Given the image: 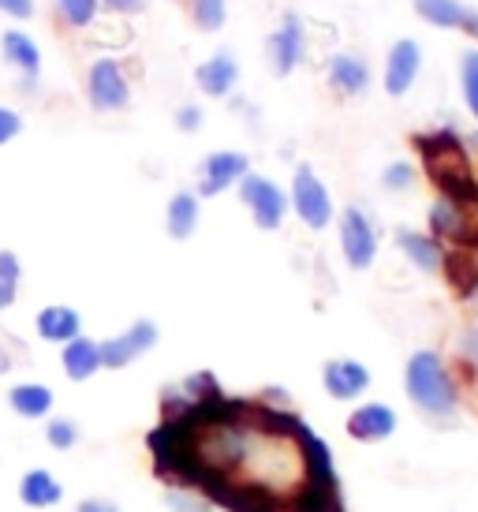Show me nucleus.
I'll return each instance as SVG.
<instances>
[{
    "label": "nucleus",
    "instance_id": "f257e3e1",
    "mask_svg": "<svg viewBox=\"0 0 478 512\" xmlns=\"http://www.w3.org/2000/svg\"><path fill=\"white\" fill-rule=\"evenodd\" d=\"M422 161H426V176L434 180L441 199L456 202V206H475L478 202V180L471 165H467L464 143L456 131H430V135H415Z\"/></svg>",
    "mask_w": 478,
    "mask_h": 512
},
{
    "label": "nucleus",
    "instance_id": "f03ea898",
    "mask_svg": "<svg viewBox=\"0 0 478 512\" xmlns=\"http://www.w3.org/2000/svg\"><path fill=\"white\" fill-rule=\"evenodd\" d=\"M404 385H408L411 404L426 412L430 419H449L460 408V389L452 382V370L445 367V359L422 348L408 359L404 367Z\"/></svg>",
    "mask_w": 478,
    "mask_h": 512
},
{
    "label": "nucleus",
    "instance_id": "7ed1b4c3",
    "mask_svg": "<svg viewBox=\"0 0 478 512\" xmlns=\"http://www.w3.org/2000/svg\"><path fill=\"white\" fill-rule=\"evenodd\" d=\"M239 199L243 206L251 210L254 225L258 228H281L284 225V214H288V195H284L281 187L266 180V176H258V172H247L243 180H239Z\"/></svg>",
    "mask_w": 478,
    "mask_h": 512
},
{
    "label": "nucleus",
    "instance_id": "20e7f679",
    "mask_svg": "<svg viewBox=\"0 0 478 512\" xmlns=\"http://www.w3.org/2000/svg\"><path fill=\"white\" fill-rule=\"evenodd\" d=\"M86 98L98 113H120L131 101V86H127L124 68L113 57H101L98 64H90L86 75Z\"/></svg>",
    "mask_w": 478,
    "mask_h": 512
},
{
    "label": "nucleus",
    "instance_id": "39448f33",
    "mask_svg": "<svg viewBox=\"0 0 478 512\" xmlns=\"http://www.w3.org/2000/svg\"><path fill=\"white\" fill-rule=\"evenodd\" d=\"M292 206H296L299 221L314 232H322L329 221H333V199H329V191L325 184L318 180V172L310 169V165H299L296 169V180H292Z\"/></svg>",
    "mask_w": 478,
    "mask_h": 512
},
{
    "label": "nucleus",
    "instance_id": "423d86ee",
    "mask_svg": "<svg viewBox=\"0 0 478 512\" xmlns=\"http://www.w3.org/2000/svg\"><path fill=\"white\" fill-rule=\"evenodd\" d=\"M266 57L273 75H292L307 57V30H303V19L296 12H288L281 19V27L266 38Z\"/></svg>",
    "mask_w": 478,
    "mask_h": 512
},
{
    "label": "nucleus",
    "instance_id": "0eeeda50",
    "mask_svg": "<svg viewBox=\"0 0 478 512\" xmlns=\"http://www.w3.org/2000/svg\"><path fill=\"white\" fill-rule=\"evenodd\" d=\"M340 251H344L352 270H370L378 258V232L359 206H348L340 214Z\"/></svg>",
    "mask_w": 478,
    "mask_h": 512
},
{
    "label": "nucleus",
    "instance_id": "6e6552de",
    "mask_svg": "<svg viewBox=\"0 0 478 512\" xmlns=\"http://www.w3.org/2000/svg\"><path fill=\"white\" fill-rule=\"evenodd\" d=\"M247 172H251L247 154H239V150H217V154L206 157L202 169H198V195L213 199V195L228 191L232 184H239Z\"/></svg>",
    "mask_w": 478,
    "mask_h": 512
},
{
    "label": "nucleus",
    "instance_id": "1a4fd4ad",
    "mask_svg": "<svg viewBox=\"0 0 478 512\" xmlns=\"http://www.w3.org/2000/svg\"><path fill=\"white\" fill-rule=\"evenodd\" d=\"M154 344H157V326L150 318H139V322L131 329H124L120 337L101 344V367H109V370L127 367V363H135L142 352H150Z\"/></svg>",
    "mask_w": 478,
    "mask_h": 512
},
{
    "label": "nucleus",
    "instance_id": "9d476101",
    "mask_svg": "<svg viewBox=\"0 0 478 512\" xmlns=\"http://www.w3.org/2000/svg\"><path fill=\"white\" fill-rule=\"evenodd\" d=\"M419 68H422L419 42L400 38V42L389 49V57H385V94H389V98H404L411 86H415V79H419Z\"/></svg>",
    "mask_w": 478,
    "mask_h": 512
},
{
    "label": "nucleus",
    "instance_id": "9b49d317",
    "mask_svg": "<svg viewBox=\"0 0 478 512\" xmlns=\"http://www.w3.org/2000/svg\"><path fill=\"white\" fill-rule=\"evenodd\" d=\"M0 57L23 75V90H34V86H38V75H42V49H38V42H34L30 34H23V30H4V34H0Z\"/></svg>",
    "mask_w": 478,
    "mask_h": 512
},
{
    "label": "nucleus",
    "instance_id": "f8f14e48",
    "mask_svg": "<svg viewBox=\"0 0 478 512\" xmlns=\"http://www.w3.org/2000/svg\"><path fill=\"white\" fill-rule=\"evenodd\" d=\"M415 12L419 19H426L430 27L441 30H464L478 42V12L467 8L464 0H415Z\"/></svg>",
    "mask_w": 478,
    "mask_h": 512
},
{
    "label": "nucleus",
    "instance_id": "ddd939ff",
    "mask_svg": "<svg viewBox=\"0 0 478 512\" xmlns=\"http://www.w3.org/2000/svg\"><path fill=\"white\" fill-rule=\"evenodd\" d=\"M322 382L333 400H355L370 389V370L359 359H329L322 370Z\"/></svg>",
    "mask_w": 478,
    "mask_h": 512
},
{
    "label": "nucleus",
    "instance_id": "4468645a",
    "mask_svg": "<svg viewBox=\"0 0 478 512\" xmlns=\"http://www.w3.org/2000/svg\"><path fill=\"white\" fill-rule=\"evenodd\" d=\"M430 236L434 240L464 243V247H471L478 240L475 228H471V217H467V206H456L449 199H437L430 206Z\"/></svg>",
    "mask_w": 478,
    "mask_h": 512
},
{
    "label": "nucleus",
    "instance_id": "2eb2a0df",
    "mask_svg": "<svg viewBox=\"0 0 478 512\" xmlns=\"http://www.w3.org/2000/svg\"><path fill=\"white\" fill-rule=\"evenodd\" d=\"M396 247L404 251V258H408L419 273H441V266H445V247H441V240H434L430 232L400 228V232H396Z\"/></svg>",
    "mask_w": 478,
    "mask_h": 512
},
{
    "label": "nucleus",
    "instance_id": "dca6fc26",
    "mask_svg": "<svg viewBox=\"0 0 478 512\" xmlns=\"http://www.w3.org/2000/svg\"><path fill=\"white\" fill-rule=\"evenodd\" d=\"M239 79V64L236 57L221 49V53H213L206 64H198L195 68V83L202 94H210V98H228L232 94V86Z\"/></svg>",
    "mask_w": 478,
    "mask_h": 512
},
{
    "label": "nucleus",
    "instance_id": "f3484780",
    "mask_svg": "<svg viewBox=\"0 0 478 512\" xmlns=\"http://www.w3.org/2000/svg\"><path fill=\"white\" fill-rule=\"evenodd\" d=\"M396 430V412L389 404H363L348 415V434L355 441H385Z\"/></svg>",
    "mask_w": 478,
    "mask_h": 512
},
{
    "label": "nucleus",
    "instance_id": "a211bd4d",
    "mask_svg": "<svg viewBox=\"0 0 478 512\" xmlns=\"http://www.w3.org/2000/svg\"><path fill=\"white\" fill-rule=\"evenodd\" d=\"M329 86L344 94V98H359L366 86H370V68H366L363 57L355 53H337L329 60Z\"/></svg>",
    "mask_w": 478,
    "mask_h": 512
},
{
    "label": "nucleus",
    "instance_id": "6ab92c4d",
    "mask_svg": "<svg viewBox=\"0 0 478 512\" xmlns=\"http://www.w3.org/2000/svg\"><path fill=\"white\" fill-rule=\"evenodd\" d=\"M101 370V344L90 337H75L64 344V374L71 382H86Z\"/></svg>",
    "mask_w": 478,
    "mask_h": 512
},
{
    "label": "nucleus",
    "instance_id": "aec40b11",
    "mask_svg": "<svg viewBox=\"0 0 478 512\" xmlns=\"http://www.w3.org/2000/svg\"><path fill=\"white\" fill-rule=\"evenodd\" d=\"M79 329H83V318L79 311H71V307H45L38 314V337L49 344H68L79 337Z\"/></svg>",
    "mask_w": 478,
    "mask_h": 512
},
{
    "label": "nucleus",
    "instance_id": "412c9836",
    "mask_svg": "<svg viewBox=\"0 0 478 512\" xmlns=\"http://www.w3.org/2000/svg\"><path fill=\"white\" fill-rule=\"evenodd\" d=\"M19 498H23V505H30V509H49V505H57L60 498H64V486L49 475V471H27L23 475V483H19Z\"/></svg>",
    "mask_w": 478,
    "mask_h": 512
},
{
    "label": "nucleus",
    "instance_id": "4be33fe9",
    "mask_svg": "<svg viewBox=\"0 0 478 512\" xmlns=\"http://www.w3.org/2000/svg\"><path fill=\"white\" fill-rule=\"evenodd\" d=\"M441 273L449 277V285L460 292V296H475L478 292V262L471 255V247H460V251H445V266Z\"/></svg>",
    "mask_w": 478,
    "mask_h": 512
},
{
    "label": "nucleus",
    "instance_id": "5701e85b",
    "mask_svg": "<svg viewBox=\"0 0 478 512\" xmlns=\"http://www.w3.org/2000/svg\"><path fill=\"white\" fill-rule=\"evenodd\" d=\"M165 228L172 240H187L198 228V195L195 191H176L169 199V214H165Z\"/></svg>",
    "mask_w": 478,
    "mask_h": 512
},
{
    "label": "nucleus",
    "instance_id": "b1692460",
    "mask_svg": "<svg viewBox=\"0 0 478 512\" xmlns=\"http://www.w3.org/2000/svg\"><path fill=\"white\" fill-rule=\"evenodd\" d=\"M8 404H12L23 419H42V415H49V408H53V389L38 382H23L8 393Z\"/></svg>",
    "mask_w": 478,
    "mask_h": 512
},
{
    "label": "nucleus",
    "instance_id": "393cba45",
    "mask_svg": "<svg viewBox=\"0 0 478 512\" xmlns=\"http://www.w3.org/2000/svg\"><path fill=\"white\" fill-rule=\"evenodd\" d=\"M57 12L60 19L75 30H90L98 23V12H101V0H57Z\"/></svg>",
    "mask_w": 478,
    "mask_h": 512
},
{
    "label": "nucleus",
    "instance_id": "a878e982",
    "mask_svg": "<svg viewBox=\"0 0 478 512\" xmlns=\"http://www.w3.org/2000/svg\"><path fill=\"white\" fill-rule=\"evenodd\" d=\"M191 19L198 30H221L228 19L225 0H191Z\"/></svg>",
    "mask_w": 478,
    "mask_h": 512
},
{
    "label": "nucleus",
    "instance_id": "bb28decb",
    "mask_svg": "<svg viewBox=\"0 0 478 512\" xmlns=\"http://www.w3.org/2000/svg\"><path fill=\"white\" fill-rule=\"evenodd\" d=\"M460 86H464L467 109L478 116V49L460 57Z\"/></svg>",
    "mask_w": 478,
    "mask_h": 512
},
{
    "label": "nucleus",
    "instance_id": "cd10ccee",
    "mask_svg": "<svg viewBox=\"0 0 478 512\" xmlns=\"http://www.w3.org/2000/svg\"><path fill=\"white\" fill-rule=\"evenodd\" d=\"M45 441H49L53 449H71V445L79 441V427H75L71 419H53V423L45 427Z\"/></svg>",
    "mask_w": 478,
    "mask_h": 512
},
{
    "label": "nucleus",
    "instance_id": "c85d7f7f",
    "mask_svg": "<svg viewBox=\"0 0 478 512\" xmlns=\"http://www.w3.org/2000/svg\"><path fill=\"white\" fill-rule=\"evenodd\" d=\"M381 184H385V191H408L415 184V169L408 161H393L389 169L381 172Z\"/></svg>",
    "mask_w": 478,
    "mask_h": 512
},
{
    "label": "nucleus",
    "instance_id": "c756f323",
    "mask_svg": "<svg viewBox=\"0 0 478 512\" xmlns=\"http://www.w3.org/2000/svg\"><path fill=\"white\" fill-rule=\"evenodd\" d=\"M19 131H23V116L15 113V109H4V105H0V146L12 143Z\"/></svg>",
    "mask_w": 478,
    "mask_h": 512
},
{
    "label": "nucleus",
    "instance_id": "7c9ffc66",
    "mask_svg": "<svg viewBox=\"0 0 478 512\" xmlns=\"http://www.w3.org/2000/svg\"><path fill=\"white\" fill-rule=\"evenodd\" d=\"M90 38H94L98 45H127V42H131V30H127V27L101 30V23H94V27H90Z\"/></svg>",
    "mask_w": 478,
    "mask_h": 512
},
{
    "label": "nucleus",
    "instance_id": "2f4dec72",
    "mask_svg": "<svg viewBox=\"0 0 478 512\" xmlns=\"http://www.w3.org/2000/svg\"><path fill=\"white\" fill-rule=\"evenodd\" d=\"M460 359H464L467 367L478 370V326H471L464 337H460Z\"/></svg>",
    "mask_w": 478,
    "mask_h": 512
},
{
    "label": "nucleus",
    "instance_id": "473e14b6",
    "mask_svg": "<svg viewBox=\"0 0 478 512\" xmlns=\"http://www.w3.org/2000/svg\"><path fill=\"white\" fill-rule=\"evenodd\" d=\"M146 4H150V0H101V8H109V12H116V15H139V12H146Z\"/></svg>",
    "mask_w": 478,
    "mask_h": 512
},
{
    "label": "nucleus",
    "instance_id": "72a5a7b5",
    "mask_svg": "<svg viewBox=\"0 0 478 512\" xmlns=\"http://www.w3.org/2000/svg\"><path fill=\"white\" fill-rule=\"evenodd\" d=\"M176 128H180V131H198V128H202V109H198V105H183L180 113H176Z\"/></svg>",
    "mask_w": 478,
    "mask_h": 512
},
{
    "label": "nucleus",
    "instance_id": "f704fd0d",
    "mask_svg": "<svg viewBox=\"0 0 478 512\" xmlns=\"http://www.w3.org/2000/svg\"><path fill=\"white\" fill-rule=\"evenodd\" d=\"M19 273H23L19 258H15L12 251H0V281H12V285H19Z\"/></svg>",
    "mask_w": 478,
    "mask_h": 512
},
{
    "label": "nucleus",
    "instance_id": "c9c22d12",
    "mask_svg": "<svg viewBox=\"0 0 478 512\" xmlns=\"http://www.w3.org/2000/svg\"><path fill=\"white\" fill-rule=\"evenodd\" d=\"M0 12L12 19H30L34 15V0H0Z\"/></svg>",
    "mask_w": 478,
    "mask_h": 512
},
{
    "label": "nucleus",
    "instance_id": "e433bc0d",
    "mask_svg": "<svg viewBox=\"0 0 478 512\" xmlns=\"http://www.w3.org/2000/svg\"><path fill=\"white\" fill-rule=\"evenodd\" d=\"M169 505L176 512H206V498H202V501H191V498H187V490H180V494L172 490V494H169Z\"/></svg>",
    "mask_w": 478,
    "mask_h": 512
},
{
    "label": "nucleus",
    "instance_id": "4c0bfd02",
    "mask_svg": "<svg viewBox=\"0 0 478 512\" xmlns=\"http://www.w3.org/2000/svg\"><path fill=\"white\" fill-rule=\"evenodd\" d=\"M75 512H120L113 505V501H105V498H86V501H79V509Z\"/></svg>",
    "mask_w": 478,
    "mask_h": 512
},
{
    "label": "nucleus",
    "instance_id": "58836bf2",
    "mask_svg": "<svg viewBox=\"0 0 478 512\" xmlns=\"http://www.w3.org/2000/svg\"><path fill=\"white\" fill-rule=\"evenodd\" d=\"M15 303V285L12 281H0V311H8Z\"/></svg>",
    "mask_w": 478,
    "mask_h": 512
}]
</instances>
